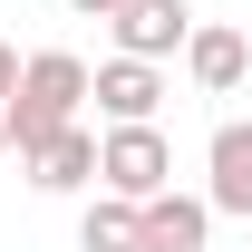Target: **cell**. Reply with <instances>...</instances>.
Instances as JSON below:
<instances>
[{"label": "cell", "mask_w": 252, "mask_h": 252, "mask_svg": "<svg viewBox=\"0 0 252 252\" xmlns=\"http://www.w3.org/2000/svg\"><path fill=\"white\" fill-rule=\"evenodd\" d=\"M68 10H78V20H117L126 0H68Z\"/></svg>", "instance_id": "cell-11"}, {"label": "cell", "mask_w": 252, "mask_h": 252, "mask_svg": "<svg viewBox=\"0 0 252 252\" xmlns=\"http://www.w3.org/2000/svg\"><path fill=\"white\" fill-rule=\"evenodd\" d=\"M88 97H97V117H107V126H156L165 68H156V59H107V68H88Z\"/></svg>", "instance_id": "cell-3"}, {"label": "cell", "mask_w": 252, "mask_h": 252, "mask_svg": "<svg viewBox=\"0 0 252 252\" xmlns=\"http://www.w3.org/2000/svg\"><path fill=\"white\" fill-rule=\"evenodd\" d=\"M136 214H146V252H204V243H214V204H204V194H175V185H165L156 204H136Z\"/></svg>", "instance_id": "cell-8"}, {"label": "cell", "mask_w": 252, "mask_h": 252, "mask_svg": "<svg viewBox=\"0 0 252 252\" xmlns=\"http://www.w3.org/2000/svg\"><path fill=\"white\" fill-rule=\"evenodd\" d=\"M0 156H10V97H0Z\"/></svg>", "instance_id": "cell-12"}, {"label": "cell", "mask_w": 252, "mask_h": 252, "mask_svg": "<svg viewBox=\"0 0 252 252\" xmlns=\"http://www.w3.org/2000/svg\"><path fill=\"white\" fill-rule=\"evenodd\" d=\"M88 107V59L78 49H39L20 59V97H10V156H39L59 126H78Z\"/></svg>", "instance_id": "cell-1"}, {"label": "cell", "mask_w": 252, "mask_h": 252, "mask_svg": "<svg viewBox=\"0 0 252 252\" xmlns=\"http://www.w3.org/2000/svg\"><path fill=\"white\" fill-rule=\"evenodd\" d=\"M185 78H194L204 97H233V88L252 78V39L233 30V20H194V39H185Z\"/></svg>", "instance_id": "cell-6"}, {"label": "cell", "mask_w": 252, "mask_h": 252, "mask_svg": "<svg viewBox=\"0 0 252 252\" xmlns=\"http://www.w3.org/2000/svg\"><path fill=\"white\" fill-rule=\"evenodd\" d=\"M107 30H117V59H156V68H165V59L194 39V0H126Z\"/></svg>", "instance_id": "cell-4"}, {"label": "cell", "mask_w": 252, "mask_h": 252, "mask_svg": "<svg viewBox=\"0 0 252 252\" xmlns=\"http://www.w3.org/2000/svg\"><path fill=\"white\" fill-rule=\"evenodd\" d=\"M20 175H30L39 194H88L97 185V126H59L39 156H20Z\"/></svg>", "instance_id": "cell-7"}, {"label": "cell", "mask_w": 252, "mask_h": 252, "mask_svg": "<svg viewBox=\"0 0 252 252\" xmlns=\"http://www.w3.org/2000/svg\"><path fill=\"white\" fill-rule=\"evenodd\" d=\"M204 204L233 214V223H252V126L243 117H223L214 146H204Z\"/></svg>", "instance_id": "cell-5"}, {"label": "cell", "mask_w": 252, "mask_h": 252, "mask_svg": "<svg viewBox=\"0 0 252 252\" xmlns=\"http://www.w3.org/2000/svg\"><path fill=\"white\" fill-rule=\"evenodd\" d=\"M0 97H20V49L0 39Z\"/></svg>", "instance_id": "cell-10"}, {"label": "cell", "mask_w": 252, "mask_h": 252, "mask_svg": "<svg viewBox=\"0 0 252 252\" xmlns=\"http://www.w3.org/2000/svg\"><path fill=\"white\" fill-rule=\"evenodd\" d=\"M175 185V146H165V126H97V194H117V204H156Z\"/></svg>", "instance_id": "cell-2"}, {"label": "cell", "mask_w": 252, "mask_h": 252, "mask_svg": "<svg viewBox=\"0 0 252 252\" xmlns=\"http://www.w3.org/2000/svg\"><path fill=\"white\" fill-rule=\"evenodd\" d=\"M78 252H146V214L117 204V194H97L88 214H78Z\"/></svg>", "instance_id": "cell-9"}]
</instances>
